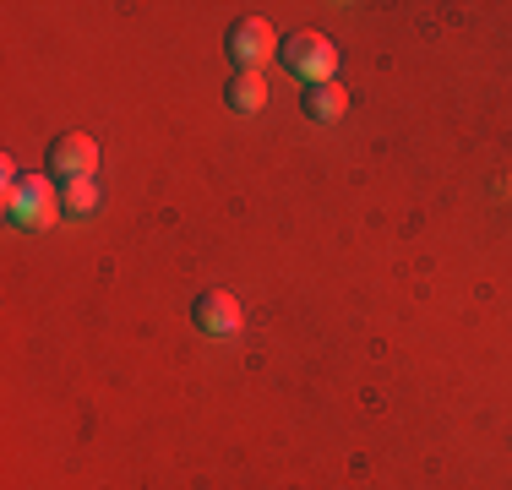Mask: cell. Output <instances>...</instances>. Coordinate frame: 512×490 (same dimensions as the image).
Segmentation results:
<instances>
[{
    "label": "cell",
    "mask_w": 512,
    "mask_h": 490,
    "mask_svg": "<svg viewBox=\"0 0 512 490\" xmlns=\"http://www.w3.org/2000/svg\"><path fill=\"white\" fill-rule=\"evenodd\" d=\"M278 60L289 66V77H300L311 88V82H333L338 77V44L327 39V33H316V28H300V33H289L284 49H278Z\"/></svg>",
    "instance_id": "cell-1"
},
{
    "label": "cell",
    "mask_w": 512,
    "mask_h": 490,
    "mask_svg": "<svg viewBox=\"0 0 512 490\" xmlns=\"http://www.w3.org/2000/svg\"><path fill=\"white\" fill-rule=\"evenodd\" d=\"M224 98H229L235 115H256V109H267V77H262V71H235L229 88H224Z\"/></svg>",
    "instance_id": "cell-7"
},
{
    "label": "cell",
    "mask_w": 512,
    "mask_h": 490,
    "mask_svg": "<svg viewBox=\"0 0 512 490\" xmlns=\"http://www.w3.org/2000/svg\"><path fill=\"white\" fill-rule=\"evenodd\" d=\"M300 109H306L316 126H333V120L349 115V88H344L338 77H333V82H311V88L300 93Z\"/></svg>",
    "instance_id": "cell-6"
},
{
    "label": "cell",
    "mask_w": 512,
    "mask_h": 490,
    "mask_svg": "<svg viewBox=\"0 0 512 490\" xmlns=\"http://www.w3.org/2000/svg\"><path fill=\"white\" fill-rule=\"evenodd\" d=\"M278 33H273V22L267 17H240V22H229V39H224V55L235 60V71H262L267 60L278 55Z\"/></svg>",
    "instance_id": "cell-2"
},
{
    "label": "cell",
    "mask_w": 512,
    "mask_h": 490,
    "mask_svg": "<svg viewBox=\"0 0 512 490\" xmlns=\"http://www.w3.org/2000/svg\"><path fill=\"white\" fill-rule=\"evenodd\" d=\"M60 207H66L71 218H93L104 207V191H99V180H71L66 191H60Z\"/></svg>",
    "instance_id": "cell-8"
},
{
    "label": "cell",
    "mask_w": 512,
    "mask_h": 490,
    "mask_svg": "<svg viewBox=\"0 0 512 490\" xmlns=\"http://www.w3.org/2000/svg\"><path fill=\"white\" fill-rule=\"evenodd\" d=\"M191 322H197L207 338H229V333H240L246 311H240V300L229 289H202L197 300H191Z\"/></svg>",
    "instance_id": "cell-5"
},
{
    "label": "cell",
    "mask_w": 512,
    "mask_h": 490,
    "mask_svg": "<svg viewBox=\"0 0 512 490\" xmlns=\"http://www.w3.org/2000/svg\"><path fill=\"white\" fill-rule=\"evenodd\" d=\"M93 169H99V142L88 131H66L50 142V180L71 186V180H93Z\"/></svg>",
    "instance_id": "cell-4"
},
{
    "label": "cell",
    "mask_w": 512,
    "mask_h": 490,
    "mask_svg": "<svg viewBox=\"0 0 512 490\" xmlns=\"http://www.w3.org/2000/svg\"><path fill=\"white\" fill-rule=\"evenodd\" d=\"M60 213H66V207H60L50 175H28V180H22V191L6 202V218L17 229H50Z\"/></svg>",
    "instance_id": "cell-3"
}]
</instances>
